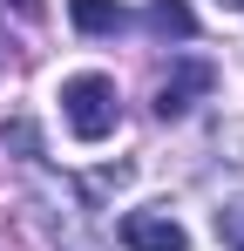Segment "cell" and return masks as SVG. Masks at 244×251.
Wrapping results in <instances>:
<instances>
[{
  "label": "cell",
  "mask_w": 244,
  "mask_h": 251,
  "mask_svg": "<svg viewBox=\"0 0 244 251\" xmlns=\"http://www.w3.org/2000/svg\"><path fill=\"white\" fill-rule=\"evenodd\" d=\"M61 116H68V129H75L81 143H102V136L122 123L116 82H109V75H75V82H61Z\"/></svg>",
  "instance_id": "1"
},
{
  "label": "cell",
  "mask_w": 244,
  "mask_h": 251,
  "mask_svg": "<svg viewBox=\"0 0 244 251\" xmlns=\"http://www.w3.org/2000/svg\"><path fill=\"white\" fill-rule=\"evenodd\" d=\"M122 245L129 251H183V224L170 210H129L122 217Z\"/></svg>",
  "instance_id": "2"
},
{
  "label": "cell",
  "mask_w": 244,
  "mask_h": 251,
  "mask_svg": "<svg viewBox=\"0 0 244 251\" xmlns=\"http://www.w3.org/2000/svg\"><path fill=\"white\" fill-rule=\"evenodd\" d=\"M217 82V68L210 61H176V75H163L156 82V116L170 123V116H183L190 109V95H203V88Z\"/></svg>",
  "instance_id": "3"
},
{
  "label": "cell",
  "mask_w": 244,
  "mask_h": 251,
  "mask_svg": "<svg viewBox=\"0 0 244 251\" xmlns=\"http://www.w3.org/2000/svg\"><path fill=\"white\" fill-rule=\"evenodd\" d=\"M68 21H75L81 34H122L129 27L122 0H68Z\"/></svg>",
  "instance_id": "4"
},
{
  "label": "cell",
  "mask_w": 244,
  "mask_h": 251,
  "mask_svg": "<svg viewBox=\"0 0 244 251\" xmlns=\"http://www.w3.org/2000/svg\"><path fill=\"white\" fill-rule=\"evenodd\" d=\"M143 21H149V34H163V41H190V34H197V14H190L183 0H149Z\"/></svg>",
  "instance_id": "5"
},
{
  "label": "cell",
  "mask_w": 244,
  "mask_h": 251,
  "mask_svg": "<svg viewBox=\"0 0 244 251\" xmlns=\"http://www.w3.org/2000/svg\"><path fill=\"white\" fill-rule=\"evenodd\" d=\"M217 238L231 251H244V204H231V210H217Z\"/></svg>",
  "instance_id": "6"
},
{
  "label": "cell",
  "mask_w": 244,
  "mask_h": 251,
  "mask_svg": "<svg viewBox=\"0 0 244 251\" xmlns=\"http://www.w3.org/2000/svg\"><path fill=\"white\" fill-rule=\"evenodd\" d=\"M0 136H7V143H14L21 156H41V136H34V123H7Z\"/></svg>",
  "instance_id": "7"
},
{
  "label": "cell",
  "mask_w": 244,
  "mask_h": 251,
  "mask_svg": "<svg viewBox=\"0 0 244 251\" xmlns=\"http://www.w3.org/2000/svg\"><path fill=\"white\" fill-rule=\"evenodd\" d=\"M231 7H244V0H231Z\"/></svg>",
  "instance_id": "8"
}]
</instances>
